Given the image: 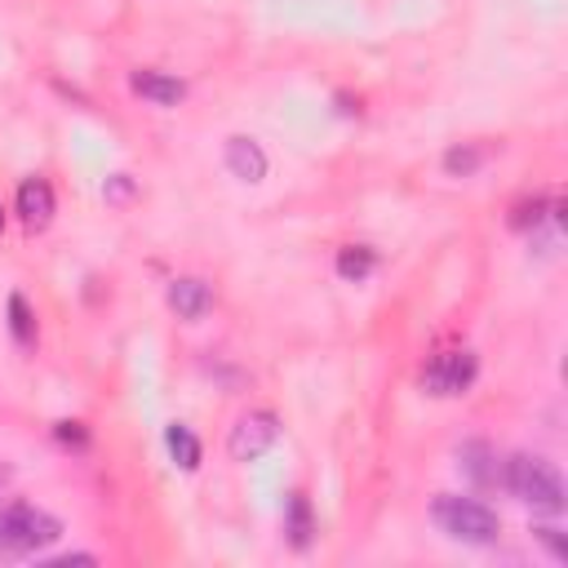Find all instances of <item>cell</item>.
I'll use <instances>...</instances> for the list:
<instances>
[{
    "label": "cell",
    "instance_id": "6da1fadb",
    "mask_svg": "<svg viewBox=\"0 0 568 568\" xmlns=\"http://www.w3.org/2000/svg\"><path fill=\"white\" fill-rule=\"evenodd\" d=\"M501 484L532 510H546V515H564V479L555 470V462H546L541 453H510L501 462Z\"/></svg>",
    "mask_w": 568,
    "mask_h": 568
},
{
    "label": "cell",
    "instance_id": "7a4b0ae2",
    "mask_svg": "<svg viewBox=\"0 0 568 568\" xmlns=\"http://www.w3.org/2000/svg\"><path fill=\"white\" fill-rule=\"evenodd\" d=\"M430 519L439 524L444 537L466 541V546H493L497 532H501L497 510H488V506L475 501V497H457V493H439V497L430 501Z\"/></svg>",
    "mask_w": 568,
    "mask_h": 568
},
{
    "label": "cell",
    "instance_id": "3957f363",
    "mask_svg": "<svg viewBox=\"0 0 568 568\" xmlns=\"http://www.w3.org/2000/svg\"><path fill=\"white\" fill-rule=\"evenodd\" d=\"M58 537H62V524L49 510L31 506V501H13V506L0 510V555H9V559L40 555Z\"/></svg>",
    "mask_w": 568,
    "mask_h": 568
},
{
    "label": "cell",
    "instance_id": "277c9868",
    "mask_svg": "<svg viewBox=\"0 0 568 568\" xmlns=\"http://www.w3.org/2000/svg\"><path fill=\"white\" fill-rule=\"evenodd\" d=\"M475 373H479L475 351H444V355H435L422 368V390L426 395H439V399H453V395H466L470 390Z\"/></svg>",
    "mask_w": 568,
    "mask_h": 568
},
{
    "label": "cell",
    "instance_id": "5b68a950",
    "mask_svg": "<svg viewBox=\"0 0 568 568\" xmlns=\"http://www.w3.org/2000/svg\"><path fill=\"white\" fill-rule=\"evenodd\" d=\"M275 439H280V417L266 413V408H253V413H244V417L231 426L226 453H231L235 462H257Z\"/></svg>",
    "mask_w": 568,
    "mask_h": 568
},
{
    "label": "cell",
    "instance_id": "8992f818",
    "mask_svg": "<svg viewBox=\"0 0 568 568\" xmlns=\"http://www.w3.org/2000/svg\"><path fill=\"white\" fill-rule=\"evenodd\" d=\"M129 89H133L138 98L155 102V106H178V102L186 98V84H182L178 75H169V71H151V67H138V71L129 75Z\"/></svg>",
    "mask_w": 568,
    "mask_h": 568
},
{
    "label": "cell",
    "instance_id": "52a82bcc",
    "mask_svg": "<svg viewBox=\"0 0 568 568\" xmlns=\"http://www.w3.org/2000/svg\"><path fill=\"white\" fill-rule=\"evenodd\" d=\"M226 169H231L240 182H262V178H266V151H262L253 138L235 133V138H226Z\"/></svg>",
    "mask_w": 568,
    "mask_h": 568
},
{
    "label": "cell",
    "instance_id": "ba28073f",
    "mask_svg": "<svg viewBox=\"0 0 568 568\" xmlns=\"http://www.w3.org/2000/svg\"><path fill=\"white\" fill-rule=\"evenodd\" d=\"M18 217L27 226H36V231L49 226V217H53V186L44 178H27L18 186Z\"/></svg>",
    "mask_w": 568,
    "mask_h": 568
},
{
    "label": "cell",
    "instance_id": "9c48e42d",
    "mask_svg": "<svg viewBox=\"0 0 568 568\" xmlns=\"http://www.w3.org/2000/svg\"><path fill=\"white\" fill-rule=\"evenodd\" d=\"M169 306L182 315V320H200L209 306H213V288L200 280V275H182L169 284Z\"/></svg>",
    "mask_w": 568,
    "mask_h": 568
},
{
    "label": "cell",
    "instance_id": "30bf717a",
    "mask_svg": "<svg viewBox=\"0 0 568 568\" xmlns=\"http://www.w3.org/2000/svg\"><path fill=\"white\" fill-rule=\"evenodd\" d=\"M457 466H462V475H466L470 484H479V488L497 484V453H493L484 439L462 444V448H457Z\"/></svg>",
    "mask_w": 568,
    "mask_h": 568
},
{
    "label": "cell",
    "instance_id": "8fae6325",
    "mask_svg": "<svg viewBox=\"0 0 568 568\" xmlns=\"http://www.w3.org/2000/svg\"><path fill=\"white\" fill-rule=\"evenodd\" d=\"M284 532H288V546L293 550H306L311 537H315V515H311V501L302 493H293L288 506H284Z\"/></svg>",
    "mask_w": 568,
    "mask_h": 568
},
{
    "label": "cell",
    "instance_id": "7c38bea8",
    "mask_svg": "<svg viewBox=\"0 0 568 568\" xmlns=\"http://www.w3.org/2000/svg\"><path fill=\"white\" fill-rule=\"evenodd\" d=\"M164 448H169V457H173L182 470H195V466H200V439L191 435V426L173 422V426L164 430Z\"/></svg>",
    "mask_w": 568,
    "mask_h": 568
},
{
    "label": "cell",
    "instance_id": "4fadbf2b",
    "mask_svg": "<svg viewBox=\"0 0 568 568\" xmlns=\"http://www.w3.org/2000/svg\"><path fill=\"white\" fill-rule=\"evenodd\" d=\"M373 266H377V253H373L368 244H346V248L337 253V275H342V280H351V284L368 280V275H373Z\"/></svg>",
    "mask_w": 568,
    "mask_h": 568
},
{
    "label": "cell",
    "instance_id": "5bb4252c",
    "mask_svg": "<svg viewBox=\"0 0 568 568\" xmlns=\"http://www.w3.org/2000/svg\"><path fill=\"white\" fill-rule=\"evenodd\" d=\"M9 333L18 346H36V315L22 293H9Z\"/></svg>",
    "mask_w": 568,
    "mask_h": 568
},
{
    "label": "cell",
    "instance_id": "9a60e30c",
    "mask_svg": "<svg viewBox=\"0 0 568 568\" xmlns=\"http://www.w3.org/2000/svg\"><path fill=\"white\" fill-rule=\"evenodd\" d=\"M546 209H550V200H546V195H532V200H519V204L510 209V226H515V231H528V226L537 231V226L546 222Z\"/></svg>",
    "mask_w": 568,
    "mask_h": 568
},
{
    "label": "cell",
    "instance_id": "2e32d148",
    "mask_svg": "<svg viewBox=\"0 0 568 568\" xmlns=\"http://www.w3.org/2000/svg\"><path fill=\"white\" fill-rule=\"evenodd\" d=\"M479 164H484V151H479V146H453V151L444 155V169H448L453 178H470Z\"/></svg>",
    "mask_w": 568,
    "mask_h": 568
},
{
    "label": "cell",
    "instance_id": "e0dca14e",
    "mask_svg": "<svg viewBox=\"0 0 568 568\" xmlns=\"http://www.w3.org/2000/svg\"><path fill=\"white\" fill-rule=\"evenodd\" d=\"M537 541H546V550H550L555 559H568V546H564L559 528H537Z\"/></svg>",
    "mask_w": 568,
    "mask_h": 568
},
{
    "label": "cell",
    "instance_id": "ac0fdd59",
    "mask_svg": "<svg viewBox=\"0 0 568 568\" xmlns=\"http://www.w3.org/2000/svg\"><path fill=\"white\" fill-rule=\"evenodd\" d=\"M58 439H67V444H84L80 422H58Z\"/></svg>",
    "mask_w": 568,
    "mask_h": 568
},
{
    "label": "cell",
    "instance_id": "d6986e66",
    "mask_svg": "<svg viewBox=\"0 0 568 568\" xmlns=\"http://www.w3.org/2000/svg\"><path fill=\"white\" fill-rule=\"evenodd\" d=\"M129 191H133V182H129L124 173H115V182H111V191H106V195H111V200H124Z\"/></svg>",
    "mask_w": 568,
    "mask_h": 568
},
{
    "label": "cell",
    "instance_id": "ffe728a7",
    "mask_svg": "<svg viewBox=\"0 0 568 568\" xmlns=\"http://www.w3.org/2000/svg\"><path fill=\"white\" fill-rule=\"evenodd\" d=\"M53 564H93V555H62V559H53Z\"/></svg>",
    "mask_w": 568,
    "mask_h": 568
},
{
    "label": "cell",
    "instance_id": "44dd1931",
    "mask_svg": "<svg viewBox=\"0 0 568 568\" xmlns=\"http://www.w3.org/2000/svg\"><path fill=\"white\" fill-rule=\"evenodd\" d=\"M0 231H4V209H0Z\"/></svg>",
    "mask_w": 568,
    "mask_h": 568
}]
</instances>
